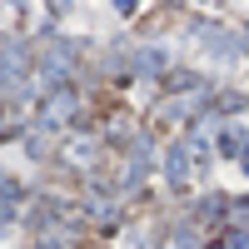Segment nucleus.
I'll return each instance as SVG.
<instances>
[{"label": "nucleus", "mask_w": 249, "mask_h": 249, "mask_svg": "<svg viewBox=\"0 0 249 249\" xmlns=\"http://www.w3.org/2000/svg\"><path fill=\"white\" fill-rule=\"evenodd\" d=\"M15 70H25V50L10 40V45L0 50V85H15Z\"/></svg>", "instance_id": "obj_1"}, {"label": "nucleus", "mask_w": 249, "mask_h": 249, "mask_svg": "<svg viewBox=\"0 0 249 249\" xmlns=\"http://www.w3.org/2000/svg\"><path fill=\"white\" fill-rule=\"evenodd\" d=\"M164 170H170V184H184V179H190V144H175Z\"/></svg>", "instance_id": "obj_2"}, {"label": "nucleus", "mask_w": 249, "mask_h": 249, "mask_svg": "<svg viewBox=\"0 0 249 249\" xmlns=\"http://www.w3.org/2000/svg\"><path fill=\"white\" fill-rule=\"evenodd\" d=\"M70 110H75V95H55L50 105H45V124H60V120H65Z\"/></svg>", "instance_id": "obj_3"}, {"label": "nucleus", "mask_w": 249, "mask_h": 249, "mask_svg": "<svg viewBox=\"0 0 249 249\" xmlns=\"http://www.w3.org/2000/svg\"><path fill=\"white\" fill-rule=\"evenodd\" d=\"M239 150H244V130H239V124H230V130L219 135V155H239Z\"/></svg>", "instance_id": "obj_4"}, {"label": "nucleus", "mask_w": 249, "mask_h": 249, "mask_svg": "<svg viewBox=\"0 0 249 249\" xmlns=\"http://www.w3.org/2000/svg\"><path fill=\"white\" fill-rule=\"evenodd\" d=\"M160 65H164V55H160V50H144V55H140V70H144V75H155Z\"/></svg>", "instance_id": "obj_5"}, {"label": "nucleus", "mask_w": 249, "mask_h": 249, "mask_svg": "<svg viewBox=\"0 0 249 249\" xmlns=\"http://www.w3.org/2000/svg\"><path fill=\"white\" fill-rule=\"evenodd\" d=\"M70 155H75V164H90V155H95V144H90V140H75V150H70Z\"/></svg>", "instance_id": "obj_6"}, {"label": "nucleus", "mask_w": 249, "mask_h": 249, "mask_svg": "<svg viewBox=\"0 0 249 249\" xmlns=\"http://www.w3.org/2000/svg\"><path fill=\"white\" fill-rule=\"evenodd\" d=\"M219 249H249V234H234V239H224Z\"/></svg>", "instance_id": "obj_7"}, {"label": "nucleus", "mask_w": 249, "mask_h": 249, "mask_svg": "<svg viewBox=\"0 0 249 249\" xmlns=\"http://www.w3.org/2000/svg\"><path fill=\"white\" fill-rule=\"evenodd\" d=\"M234 219H239V224H249V204H239V210H234Z\"/></svg>", "instance_id": "obj_8"}, {"label": "nucleus", "mask_w": 249, "mask_h": 249, "mask_svg": "<svg viewBox=\"0 0 249 249\" xmlns=\"http://www.w3.org/2000/svg\"><path fill=\"white\" fill-rule=\"evenodd\" d=\"M244 175H249V150H244Z\"/></svg>", "instance_id": "obj_9"}, {"label": "nucleus", "mask_w": 249, "mask_h": 249, "mask_svg": "<svg viewBox=\"0 0 249 249\" xmlns=\"http://www.w3.org/2000/svg\"><path fill=\"white\" fill-rule=\"evenodd\" d=\"M0 190H5V175H0Z\"/></svg>", "instance_id": "obj_10"}]
</instances>
